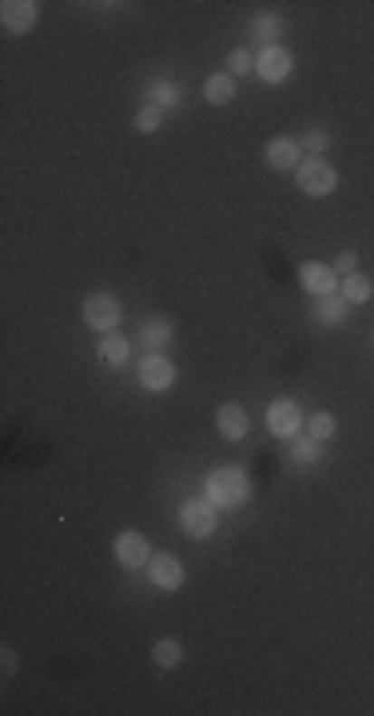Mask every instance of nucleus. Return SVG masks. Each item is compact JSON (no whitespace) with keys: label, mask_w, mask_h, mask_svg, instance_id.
<instances>
[{"label":"nucleus","mask_w":374,"mask_h":716,"mask_svg":"<svg viewBox=\"0 0 374 716\" xmlns=\"http://www.w3.org/2000/svg\"><path fill=\"white\" fill-rule=\"evenodd\" d=\"M204 498L216 501L219 510L224 506H244V501L251 498V478L244 466H219L211 470L204 478Z\"/></svg>","instance_id":"obj_1"},{"label":"nucleus","mask_w":374,"mask_h":716,"mask_svg":"<svg viewBox=\"0 0 374 716\" xmlns=\"http://www.w3.org/2000/svg\"><path fill=\"white\" fill-rule=\"evenodd\" d=\"M179 530L196 541L211 538V533L219 530V506L207 498H187L184 506H179Z\"/></svg>","instance_id":"obj_2"},{"label":"nucleus","mask_w":374,"mask_h":716,"mask_svg":"<svg viewBox=\"0 0 374 716\" xmlns=\"http://www.w3.org/2000/svg\"><path fill=\"white\" fill-rule=\"evenodd\" d=\"M295 184H299V191H307V196H331V191L339 187V171L331 167L327 156H307L295 167Z\"/></svg>","instance_id":"obj_3"},{"label":"nucleus","mask_w":374,"mask_h":716,"mask_svg":"<svg viewBox=\"0 0 374 716\" xmlns=\"http://www.w3.org/2000/svg\"><path fill=\"white\" fill-rule=\"evenodd\" d=\"M120 319H124V307L104 295V291H96V295L84 299V327L96 330V335H112V330L120 327Z\"/></svg>","instance_id":"obj_4"},{"label":"nucleus","mask_w":374,"mask_h":716,"mask_svg":"<svg viewBox=\"0 0 374 716\" xmlns=\"http://www.w3.org/2000/svg\"><path fill=\"white\" fill-rule=\"evenodd\" d=\"M112 553H116V561H120L124 569H148V561H151V546H148V538H144L139 530L116 533Z\"/></svg>","instance_id":"obj_5"},{"label":"nucleus","mask_w":374,"mask_h":716,"mask_svg":"<svg viewBox=\"0 0 374 716\" xmlns=\"http://www.w3.org/2000/svg\"><path fill=\"white\" fill-rule=\"evenodd\" d=\"M136 378L151 395H164V390H171V382H176V367H171V358H164V355H144L136 367Z\"/></svg>","instance_id":"obj_6"},{"label":"nucleus","mask_w":374,"mask_h":716,"mask_svg":"<svg viewBox=\"0 0 374 716\" xmlns=\"http://www.w3.org/2000/svg\"><path fill=\"white\" fill-rule=\"evenodd\" d=\"M291 68H295V56H291L283 44L263 48V53L255 56V72H259L263 84H287V80H291Z\"/></svg>","instance_id":"obj_7"},{"label":"nucleus","mask_w":374,"mask_h":716,"mask_svg":"<svg viewBox=\"0 0 374 716\" xmlns=\"http://www.w3.org/2000/svg\"><path fill=\"white\" fill-rule=\"evenodd\" d=\"M184 561L179 558H171V553H151V561H148V581L156 585V589H164V593H176L179 585H184Z\"/></svg>","instance_id":"obj_8"},{"label":"nucleus","mask_w":374,"mask_h":716,"mask_svg":"<svg viewBox=\"0 0 374 716\" xmlns=\"http://www.w3.org/2000/svg\"><path fill=\"white\" fill-rule=\"evenodd\" d=\"M302 410L295 406L291 398H279V402H271L267 406V430L275 434V438H295V434L302 430Z\"/></svg>","instance_id":"obj_9"},{"label":"nucleus","mask_w":374,"mask_h":716,"mask_svg":"<svg viewBox=\"0 0 374 716\" xmlns=\"http://www.w3.org/2000/svg\"><path fill=\"white\" fill-rule=\"evenodd\" d=\"M36 16H40V5H36V0H5V5H0V24H5L13 36L33 33V28H36Z\"/></svg>","instance_id":"obj_10"},{"label":"nucleus","mask_w":374,"mask_h":716,"mask_svg":"<svg viewBox=\"0 0 374 716\" xmlns=\"http://www.w3.org/2000/svg\"><path fill=\"white\" fill-rule=\"evenodd\" d=\"M299 283L311 291L315 299L322 295H339V271L327 263H302L299 267Z\"/></svg>","instance_id":"obj_11"},{"label":"nucleus","mask_w":374,"mask_h":716,"mask_svg":"<svg viewBox=\"0 0 374 716\" xmlns=\"http://www.w3.org/2000/svg\"><path fill=\"white\" fill-rule=\"evenodd\" d=\"M216 426H219V434H224L227 442H244L247 430H251L247 406H239V402H224V406L216 410Z\"/></svg>","instance_id":"obj_12"},{"label":"nucleus","mask_w":374,"mask_h":716,"mask_svg":"<svg viewBox=\"0 0 374 716\" xmlns=\"http://www.w3.org/2000/svg\"><path fill=\"white\" fill-rule=\"evenodd\" d=\"M263 156H267V167H275V171H295V167L302 164V151H299V144H295V139H287V136L271 139Z\"/></svg>","instance_id":"obj_13"},{"label":"nucleus","mask_w":374,"mask_h":716,"mask_svg":"<svg viewBox=\"0 0 374 716\" xmlns=\"http://www.w3.org/2000/svg\"><path fill=\"white\" fill-rule=\"evenodd\" d=\"M171 335H176V330H171L168 319H144L139 322V347H144L148 355H164Z\"/></svg>","instance_id":"obj_14"},{"label":"nucleus","mask_w":374,"mask_h":716,"mask_svg":"<svg viewBox=\"0 0 374 716\" xmlns=\"http://www.w3.org/2000/svg\"><path fill=\"white\" fill-rule=\"evenodd\" d=\"M144 104H151V108H179L184 104V88L176 84V80H168V76H159V80H151L148 84V92H144Z\"/></svg>","instance_id":"obj_15"},{"label":"nucleus","mask_w":374,"mask_h":716,"mask_svg":"<svg viewBox=\"0 0 374 716\" xmlns=\"http://www.w3.org/2000/svg\"><path fill=\"white\" fill-rule=\"evenodd\" d=\"M283 36V16L279 13H259L247 24V40H255L263 48H275V40Z\"/></svg>","instance_id":"obj_16"},{"label":"nucleus","mask_w":374,"mask_h":716,"mask_svg":"<svg viewBox=\"0 0 374 716\" xmlns=\"http://www.w3.org/2000/svg\"><path fill=\"white\" fill-rule=\"evenodd\" d=\"M350 315V302L342 295H322L315 299V322H322V327H342Z\"/></svg>","instance_id":"obj_17"},{"label":"nucleus","mask_w":374,"mask_h":716,"mask_svg":"<svg viewBox=\"0 0 374 716\" xmlns=\"http://www.w3.org/2000/svg\"><path fill=\"white\" fill-rule=\"evenodd\" d=\"M96 355L104 358V367H124L128 355H131V342L120 335V330H112V335H100V347Z\"/></svg>","instance_id":"obj_18"},{"label":"nucleus","mask_w":374,"mask_h":716,"mask_svg":"<svg viewBox=\"0 0 374 716\" xmlns=\"http://www.w3.org/2000/svg\"><path fill=\"white\" fill-rule=\"evenodd\" d=\"M204 100L207 104H231L235 100V76H227V72H216V76H207L204 80Z\"/></svg>","instance_id":"obj_19"},{"label":"nucleus","mask_w":374,"mask_h":716,"mask_svg":"<svg viewBox=\"0 0 374 716\" xmlns=\"http://www.w3.org/2000/svg\"><path fill=\"white\" fill-rule=\"evenodd\" d=\"M179 661H184V641L164 637V641L151 644V664H159V669H176Z\"/></svg>","instance_id":"obj_20"},{"label":"nucleus","mask_w":374,"mask_h":716,"mask_svg":"<svg viewBox=\"0 0 374 716\" xmlns=\"http://www.w3.org/2000/svg\"><path fill=\"white\" fill-rule=\"evenodd\" d=\"M370 295H374V283L367 275H359V271L355 275H342V299H347L350 307H362Z\"/></svg>","instance_id":"obj_21"},{"label":"nucleus","mask_w":374,"mask_h":716,"mask_svg":"<svg viewBox=\"0 0 374 716\" xmlns=\"http://www.w3.org/2000/svg\"><path fill=\"white\" fill-rule=\"evenodd\" d=\"M335 430H339V422H335V415H327V410H315V415L307 418V434H311L315 442L335 438Z\"/></svg>","instance_id":"obj_22"},{"label":"nucleus","mask_w":374,"mask_h":716,"mask_svg":"<svg viewBox=\"0 0 374 716\" xmlns=\"http://www.w3.org/2000/svg\"><path fill=\"white\" fill-rule=\"evenodd\" d=\"M291 458H295L299 466H311V462H319V442L311 438V434H295V438H291Z\"/></svg>","instance_id":"obj_23"},{"label":"nucleus","mask_w":374,"mask_h":716,"mask_svg":"<svg viewBox=\"0 0 374 716\" xmlns=\"http://www.w3.org/2000/svg\"><path fill=\"white\" fill-rule=\"evenodd\" d=\"M255 72V56L247 53V48H235V53L227 56V76H247Z\"/></svg>","instance_id":"obj_24"},{"label":"nucleus","mask_w":374,"mask_h":716,"mask_svg":"<svg viewBox=\"0 0 374 716\" xmlns=\"http://www.w3.org/2000/svg\"><path fill=\"white\" fill-rule=\"evenodd\" d=\"M159 124H164V112H159V108H151V104H144L136 112V128L144 136H151V132H159Z\"/></svg>","instance_id":"obj_25"},{"label":"nucleus","mask_w":374,"mask_h":716,"mask_svg":"<svg viewBox=\"0 0 374 716\" xmlns=\"http://www.w3.org/2000/svg\"><path fill=\"white\" fill-rule=\"evenodd\" d=\"M327 148H331V136L322 132V128H311V132H307V151H311V156H322Z\"/></svg>","instance_id":"obj_26"},{"label":"nucleus","mask_w":374,"mask_h":716,"mask_svg":"<svg viewBox=\"0 0 374 716\" xmlns=\"http://www.w3.org/2000/svg\"><path fill=\"white\" fill-rule=\"evenodd\" d=\"M355 267H359V255H355V251H342V255L335 259V271H339V275H355Z\"/></svg>","instance_id":"obj_27"},{"label":"nucleus","mask_w":374,"mask_h":716,"mask_svg":"<svg viewBox=\"0 0 374 716\" xmlns=\"http://www.w3.org/2000/svg\"><path fill=\"white\" fill-rule=\"evenodd\" d=\"M13 673H16V653L5 649V677H13Z\"/></svg>","instance_id":"obj_28"}]
</instances>
